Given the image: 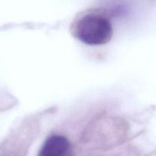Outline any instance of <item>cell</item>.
<instances>
[{
    "mask_svg": "<svg viewBox=\"0 0 156 156\" xmlns=\"http://www.w3.org/2000/svg\"><path fill=\"white\" fill-rule=\"evenodd\" d=\"M71 146L64 136L53 135L46 140L39 152V156H70Z\"/></svg>",
    "mask_w": 156,
    "mask_h": 156,
    "instance_id": "cell-2",
    "label": "cell"
},
{
    "mask_svg": "<svg viewBox=\"0 0 156 156\" xmlns=\"http://www.w3.org/2000/svg\"><path fill=\"white\" fill-rule=\"evenodd\" d=\"M74 36L90 46L104 45L110 41L113 34L111 22L99 14H87L76 21L73 27Z\"/></svg>",
    "mask_w": 156,
    "mask_h": 156,
    "instance_id": "cell-1",
    "label": "cell"
}]
</instances>
